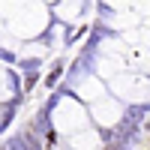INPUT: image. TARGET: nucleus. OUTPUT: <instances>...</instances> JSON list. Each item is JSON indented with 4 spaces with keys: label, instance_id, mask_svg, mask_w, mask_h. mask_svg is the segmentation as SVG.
<instances>
[{
    "label": "nucleus",
    "instance_id": "obj_1",
    "mask_svg": "<svg viewBox=\"0 0 150 150\" xmlns=\"http://www.w3.org/2000/svg\"><path fill=\"white\" fill-rule=\"evenodd\" d=\"M21 141H24V150H42V144L36 141V135H21Z\"/></svg>",
    "mask_w": 150,
    "mask_h": 150
}]
</instances>
